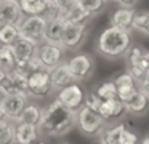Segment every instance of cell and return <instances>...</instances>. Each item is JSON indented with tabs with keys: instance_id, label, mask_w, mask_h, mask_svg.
<instances>
[{
	"instance_id": "obj_1",
	"label": "cell",
	"mask_w": 149,
	"mask_h": 144,
	"mask_svg": "<svg viewBox=\"0 0 149 144\" xmlns=\"http://www.w3.org/2000/svg\"><path fill=\"white\" fill-rule=\"evenodd\" d=\"M77 127L75 112L66 109L58 99H53L47 107H43L42 122L39 125L40 134L48 138H63Z\"/></svg>"
},
{
	"instance_id": "obj_2",
	"label": "cell",
	"mask_w": 149,
	"mask_h": 144,
	"mask_svg": "<svg viewBox=\"0 0 149 144\" xmlns=\"http://www.w3.org/2000/svg\"><path fill=\"white\" fill-rule=\"evenodd\" d=\"M132 47V31L112 26L104 29L96 40V51L107 59H119L127 56Z\"/></svg>"
},
{
	"instance_id": "obj_3",
	"label": "cell",
	"mask_w": 149,
	"mask_h": 144,
	"mask_svg": "<svg viewBox=\"0 0 149 144\" xmlns=\"http://www.w3.org/2000/svg\"><path fill=\"white\" fill-rule=\"evenodd\" d=\"M75 122H77V128L80 133L85 136H100V133L104 130L107 122L100 115V112L91 111L90 107L84 106L75 112Z\"/></svg>"
},
{
	"instance_id": "obj_4",
	"label": "cell",
	"mask_w": 149,
	"mask_h": 144,
	"mask_svg": "<svg viewBox=\"0 0 149 144\" xmlns=\"http://www.w3.org/2000/svg\"><path fill=\"white\" fill-rule=\"evenodd\" d=\"M53 91L48 69H40L27 77V95L34 99H45Z\"/></svg>"
},
{
	"instance_id": "obj_5",
	"label": "cell",
	"mask_w": 149,
	"mask_h": 144,
	"mask_svg": "<svg viewBox=\"0 0 149 144\" xmlns=\"http://www.w3.org/2000/svg\"><path fill=\"white\" fill-rule=\"evenodd\" d=\"M66 63H68L72 77H74V82L77 83L91 79L95 74V59L88 53H77Z\"/></svg>"
},
{
	"instance_id": "obj_6",
	"label": "cell",
	"mask_w": 149,
	"mask_h": 144,
	"mask_svg": "<svg viewBox=\"0 0 149 144\" xmlns=\"http://www.w3.org/2000/svg\"><path fill=\"white\" fill-rule=\"evenodd\" d=\"M88 35V24H74V22H64L61 37V47L66 51H75L85 43Z\"/></svg>"
},
{
	"instance_id": "obj_7",
	"label": "cell",
	"mask_w": 149,
	"mask_h": 144,
	"mask_svg": "<svg viewBox=\"0 0 149 144\" xmlns=\"http://www.w3.org/2000/svg\"><path fill=\"white\" fill-rule=\"evenodd\" d=\"M85 96H87L85 90L82 88V85L77 82L71 83V85L64 86L63 90L56 91V99H58L66 109H69V111H72V112H77L80 107H84Z\"/></svg>"
},
{
	"instance_id": "obj_8",
	"label": "cell",
	"mask_w": 149,
	"mask_h": 144,
	"mask_svg": "<svg viewBox=\"0 0 149 144\" xmlns=\"http://www.w3.org/2000/svg\"><path fill=\"white\" fill-rule=\"evenodd\" d=\"M47 21L48 19L45 16H24V19L21 21L19 34L23 38L32 40L36 43H42L43 40V32L47 27Z\"/></svg>"
},
{
	"instance_id": "obj_9",
	"label": "cell",
	"mask_w": 149,
	"mask_h": 144,
	"mask_svg": "<svg viewBox=\"0 0 149 144\" xmlns=\"http://www.w3.org/2000/svg\"><path fill=\"white\" fill-rule=\"evenodd\" d=\"M64 48L61 45H53V43H42L39 45V50H37V58L40 59L42 66L45 69L52 70L53 67L59 66L61 63H64Z\"/></svg>"
},
{
	"instance_id": "obj_10",
	"label": "cell",
	"mask_w": 149,
	"mask_h": 144,
	"mask_svg": "<svg viewBox=\"0 0 149 144\" xmlns=\"http://www.w3.org/2000/svg\"><path fill=\"white\" fill-rule=\"evenodd\" d=\"M144 54L146 50L141 48L139 45H133L127 53V72L136 80V83L146 75L144 70Z\"/></svg>"
},
{
	"instance_id": "obj_11",
	"label": "cell",
	"mask_w": 149,
	"mask_h": 144,
	"mask_svg": "<svg viewBox=\"0 0 149 144\" xmlns=\"http://www.w3.org/2000/svg\"><path fill=\"white\" fill-rule=\"evenodd\" d=\"M24 13L18 0H0V26H19Z\"/></svg>"
},
{
	"instance_id": "obj_12",
	"label": "cell",
	"mask_w": 149,
	"mask_h": 144,
	"mask_svg": "<svg viewBox=\"0 0 149 144\" xmlns=\"http://www.w3.org/2000/svg\"><path fill=\"white\" fill-rule=\"evenodd\" d=\"M0 102L3 106V111L7 114L8 120L16 123L19 120L21 114H23L24 107L29 102V98L24 95H11V96H2L0 98Z\"/></svg>"
},
{
	"instance_id": "obj_13",
	"label": "cell",
	"mask_w": 149,
	"mask_h": 144,
	"mask_svg": "<svg viewBox=\"0 0 149 144\" xmlns=\"http://www.w3.org/2000/svg\"><path fill=\"white\" fill-rule=\"evenodd\" d=\"M39 45L32 40H27V38L21 37L16 43L13 45V53H15V59H16V67H24L31 59L37 56V50H39Z\"/></svg>"
},
{
	"instance_id": "obj_14",
	"label": "cell",
	"mask_w": 149,
	"mask_h": 144,
	"mask_svg": "<svg viewBox=\"0 0 149 144\" xmlns=\"http://www.w3.org/2000/svg\"><path fill=\"white\" fill-rule=\"evenodd\" d=\"M40 130L36 125L16 122L15 123V144H34L39 141Z\"/></svg>"
},
{
	"instance_id": "obj_15",
	"label": "cell",
	"mask_w": 149,
	"mask_h": 144,
	"mask_svg": "<svg viewBox=\"0 0 149 144\" xmlns=\"http://www.w3.org/2000/svg\"><path fill=\"white\" fill-rule=\"evenodd\" d=\"M50 79H52L53 91H59V90H63L64 86L74 83V77H72V74H71V70H69L66 61L50 70Z\"/></svg>"
},
{
	"instance_id": "obj_16",
	"label": "cell",
	"mask_w": 149,
	"mask_h": 144,
	"mask_svg": "<svg viewBox=\"0 0 149 144\" xmlns=\"http://www.w3.org/2000/svg\"><path fill=\"white\" fill-rule=\"evenodd\" d=\"M63 29H64V19L63 18H50L47 21V27L43 32V40L45 43H53V45H61V37H63Z\"/></svg>"
},
{
	"instance_id": "obj_17",
	"label": "cell",
	"mask_w": 149,
	"mask_h": 144,
	"mask_svg": "<svg viewBox=\"0 0 149 144\" xmlns=\"http://www.w3.org/2000/svg\"><path fill=\"white\" fill-rule=\"evenodd\" d=\"M98 112L107 122V120H114V118H119L123 114H127V107H125V102H122L119 98H112V99H107V101H103Z\"/></svg>"
},
{
	"instance_id": "obj_18",
	"label": "cell",
	"mask_w": 149,
	"mask_h": 144,
	"mask_svg": "<svg viewBox=\"0 0 149 144\" xmlns=\"http://www.w3.org/2000/svg\"><path fill=\"white\" fill-rule=\"evenodd\" d=\"M135 8H119L112 13L111 16V26L119 29H125V31H132L133 19H135Z\"/></svg>"
},
{
	"instance_id": "obj_19",
	"label": "cell",
	"mask_w": 149,
	"mask_h": 144,
	"mask_svg": "<svg viewBox=\"0 0 149 144\" xmlns=\"http://www.w3.org/2000/svg\"><path fill=\"white\" fill-rule=\"evenodd\" d=\"M59 18L64 19V22H74V24H88L91 15H88L85 10H82L80 6L77 5V2L72 3L71 6L64 8L59 15Z\"/></svg>"
},
{
	"instance_id": "obj_20",
	"label": "cell",
	"mask_w": 149,
	"mask_h": 144,
	"mask_svg": "<svg viewBox=\"0 0 149 144\" xmlns=\"http://www.w3.org/2000/svg\"><path fill=\"white\" fill-rule=\"evenodd\" d=\"M127 128V125L123 122L114 125H106L104 130L98 136V143L100 144H120V134Z\"/></svg>"
},
{
	"instance_id": "obj_21",
	"label": "cell",
	"mask_w": 149,
	"mask_h": 144,
	"mask_svg": "<svg viewBox=\"0 0 149 144\" xmlns=\"http://www.w3.org/2000/svg\"><path fill=\"white\" fill-rule=\"evenodd\" d=\"M125 107H127V112H128V114L141 115V114H144V112L148 111V107H149V98L144 95V93H141L138 90V91L133 95V98L125 102Z\"/></svg>"
},
{
	"instance_id": "obj_22",
	"label": "cell",
	"mask_w": 149,
	"mask_h": 144,
	"mask_svg": "<svg viewBox=\"0 0 149 144\" xmlns=\"http://www.w3.org/2000/svg\"><path fill=\"white\" fill-rule=\"evenodd\" d=\"M42 114H43V107H40L37 102H27V106L24 107V111L18 122L39 127L40 122H42Z\"/></svg>"
},
{
	"instance_id": "obj_23",
	"label": "cell",
	"mask_w": 149,
	"mask_h": 144,
	"mask_svg": "<svg viewBox=\"0 0 149 144\" xmlns=\"http://www.w3.org/2000/svg\"><path fill=\"white\" fill-rule=\"evenodd\" d=\"M24 16H45V0H18Z\"/></svg>"
},
{
	"instance_id": "obj_24",
	"label": "cell",
	"mask_w": 149,
	"mask_h": 144,
	"mask_svg": "<svg viewBox=\"0 0 149 144\" xmlns=\"http://www.w3.org/2000/svg\"><path fill=\"white\" fill-rule=\"evenodd\" d=\"M19 38H21V34L18 26H13V24L0 26V45L13 47Z\"/></svg>"
},
{
	"instance_id": "obj_25",
	"label": "cell",
	"mask_w": 149,
	"mask_h": 144,
	"mask_svg": "<svg viewBox=\"0 0 149 144\" xmlns=\"http://www.w3.org/2000/svg\"><path fill=\"white\" fill-rule=\"evenodd\" d=\"M8 75H10L16 91L19 93V95H24V96L29 98V95H27V77L29 75H27L24 70L18 69V67H15L13 70H8Z\"/></svg>"
},
{
	"instance_id": "obj_26",
	"label": "cell",
	"mask_w": 149,
	"mask_h": 144,
	"mask_svg": "<svg viewBox=\"0 0 149 144\" xmlns=\"http://www.w3.org/2000/svg\"><path fill=\"white\" fill-rule=\"evenodd\" d=\"M95 93L98 95V98H101L103 101H107V99L117 98V86L114 83V80H104L100 85L95 88Z\"/></svg>"
},
{
	"instance_id": "obj_27",
	"label": "cell",
	"mask_w": 149,
	"mask_h": 144,
	"mask_svg": "<svg viewBox=\"0 0 149 144\" xmlns=\"http://www.w3.org/2000/svg\"><path fill=\"white\" fill-rule=\"evenodd\" d=\"M132 29L149 37V11L148 10H141V11L135 13V19H133Z\"/></svg>"
},
{
	"instance_id": "obj_28",
	"label": "cell",
	"mask_w": 149,
	"mask_h": 144,
	"mask_svg": "<svg viewBox=\"0 0 149 144\" xmlns=\"http://www.w3.org/2000/svg\"><path fill=\"white\" fill-rule=\"evenodd\" d=\"M0 66L5 70H13L15 67H16V59H15L13 47L0 45Z\"/></svg>"
},
{
	"instance_id": "obj_29",
	"label": "cell",
	"mask_w": 149,
	"mask_h": 144,
	"mask_svg": "<svg viewBox=\"0 0 149 144\" xmlns=\"http://www.w3.org/2000/svg\"><path fill=\"white\" fill-rule=\"evenodd\" d=\"M77 5L82 10H85L88 15L95 16V15H100L106 8L107 2L106 0H77Z\"/></svg>"
},
{
	"instance_id": "obj_30",
	"label": "cell",
	"mask_w": 149,
	"mask_h": 144,
	"mask_svg": "<svg viewBox=\"0 0 149 144\" xmlns=\"http://www.w3.org/2000/svg\"><path fill=\"white\" fill-rule=\"evenodd\" d=\"M0 144H15V123L10 120L0 123Z\"/></svg>"
},
{
	"instance_id": "obj_31",
	"label": "cell",
	"mask_w": 149,
	"mask_h": 144,
	"mask_svg": "<svg viewBox=\"0 0 149 144\" xmlns=\"http://www.w3.org/2000/svg\"><path fill=\"white\" fill-rule=\"evenodd\" d=\"M114 83H116L117 90H123V88H135V86H138V83H136V80L133 79L132 75H130L128 72H120L117 74L116 77H114Z\"/></svg>"
},
{
	"instance_id": "obj_32",
	"label": "cell",
	"mask_w": 149,
	"mask_h": 144,
	"mask_svg": "<svg viewBox=\"0 0 149 144\" xmlns=\"http://www.w3.org/2000/svg\"><path fill=\"white\" fill-rule=\"evenodd\" d=\"M101 104H103V99L98 98V95H96L95 91L87 93L84 106H87V107L91 109V111H96V112H98V111H100V107H101Z\"/></svg>"
},
{
	"instance_id": "obj_33",
	"label": "cell",
	"mask_w": 149,
	"mask_h": 144,
	"mask_svg": "<svg viewBox=\"0 0 149 144\" xmlns=\"http://www.w3.org/2000/svg\"><path fill=\"white\" fill-rule=\"evenodd\" d=\"M11 95H19V93L16 91V88H15L10 75L7 74V77L3 79V82H2V85H0V98H2V96H11Z\"/></svg>"
},
{
	"instance_id": "obj_34",
	"label": "cell",
	"mask_w": 149,
	"mask_h": 144,
	"mask_svg": "<svg viewBox=\"0 0 149 144\" xmlns=\"http://www.w3.org/2000/svg\"><path fill=\"white\" fill-rule=\"evenodd\" d=\"M139 138L135 131H132L130 128H125L120 134V144H138Z\"/></svg>"
},
{
	"instance_id": "obj_35",
	"label": "cell",
	"mask_w": 149,
	"mask_h": 144,
	"mask_svg": "<svg viewBox=\"0 0 149 144\" xmlns=\"http://www.w3.org/2000/svg\"><path fill=\"white\" fill-rule=\"evenodd\" d=\"M138 90L141 93H144V95L149 98V74H146V75L138 82Z\"/></svg>"
},
{
	"instance_id": "obj_36",
	"label": "cell",
	"mask_w": 149,
	"mask_h": 144,
	"mask_svg": "<svg viewBox=\"0 0 149 144\" xmlns=\"http://www.w3.org/2000/svg\"><path fill=\"white\" fill-rule=\"evenodd\" d=\"M114 2H117L119 6H122V8H135L138 0H114Z\"/></svg>"
},
{
	"instance_id": "obj_37",
	"label": "cell",
	"mask_w": 149,
	"mask_h": 144,
	"mask_svg": "<svg viewBox=\"0 0 149 144\" xmlns=\"http://www.w3.org/2000/svg\"><path fill=\"white\" fill-rule=\"evenodd\" d=\"M58 2H59V5H61V11H63L64 8H68V6H71L72 3H75L77 0H58Z\"/></svg>"
},
{
	"instance_id": "obj_38",
	"label": "cell",
	"mask_w": 149,
	"mask_h": 144,
	"mask_svg": "<svg viewBox=\"0 0 149 144\" xmlns=\"http://www.w3.org/2000/svg\"><path fill=\"white\" fill-rule=\"evenodd\" d=\"M7 120H8V117H7V114H5V111H3L2 102H0V123H2V122H7Z\"/></svg>"
},
{
	"instance_id": "obj_39",
	"label": "cell",
	"mask_w": 149,
	"mask_h": 144,
	"mask_svg": "<svg viewBox=\"0 0 149 144\" xmlns=\"http://www.w3.org/2000/svg\"><path fill=\"white\" fill-rule=\"evenodd\" d=\"M144 70H146V74H149V50L144 54Z\"/></svg>"
},
{
	"instance_id": "obj_40",
	"label": "cell",
	"mask_w": 149,
	"mask_h": 144,
	"mask_svg": "<svg viewBox=\"0 0 149 144\" xmlns=\"http://www.w3.org/2000/svg\"><path fill=\"white\" fill-rule=\"evenodd\" d=\"M7 74H8V70H5V69H0V85H2V82H3V79L7 77Z\"/></svg>"
},
{
	"instance_id": "obj_41",
	"label": "cell",
	"mask_w": 149,
	"mask_h": 144,
	"mask_svg": "<svg viewBox=\"0 0 149 144\" xmlns=\"http://www.w3.org/2000/svg\"><path fill=\"white\" fill-rule=\"evenodd\" d=\"M138 144H149V136H144V138H143V139L139 141Z\"/></svg>"
},
{
	"instance_id": "obj_42",
	"label": "cell",
	"mask_w": 149,
	"mask_h": 144,
	"mask_svg": "<svg viewBox=\"0 0 149 144\" xmlns=\"http://www.w3.org/2000/svg\"><path fill=\"white\" fill-rule=\"evenodd\" d=\"M34 144H47L45 141H37V143H34Z\"/></svg>"
},
{
	"instance_id": "obj_43",
	"label": "cell",
	"mask_w": 149,
	"mask_h": 144,
	"mask_svg": "<svg viewBox=\"0 0 149 144\" xmlns=\"http://www.w3.org/2000/svg\"><path fill=\"white\" fill-rule=\"evenodd\" d=\"M59 144H69V143H59Z\"/></svg>"
},
{
	"instance_id": "obj_44",
	"label": "cell",
	"mask_w": 149,
	"mask_h": 144,
	"mask_svg": "<svg viewBox=\"0 0 149 144\" xmlns=\"http://www.w3.org/2000/svg\"><path fill=\"white\" fill-rule=\"evenodd\" d=\"M106 2H114V0H106Z\"/></svg>"
},
{
	"instance_id": "obj_45",
	"label": "cell",
	"mask_w": 149,
	"mask_h": 144,
	"mask_svg": "<svg viewBox=\"0 0 149 144\" xmlns=\"http://www.w3.org/2000/svg\"><path fill=\"white\" fill-rule=\"evenodd\" d=\"M95 144H100V143H95Z\"/></svg>"
},
{
	"instance_id": "obj_46",
	"label": "cell",
	"mask_w": 149,
	"mask_h": 144,
	"mask_svg": "<svg viewBox=\"0 0 149 144\" xmlns=\"http://www.w3.org/2000/svg\"><path fill=\"white\" fill-rule=\"evenodd\" d=\"M0 69H2V66H0Z\"/></svg>"
}]
</instances>
